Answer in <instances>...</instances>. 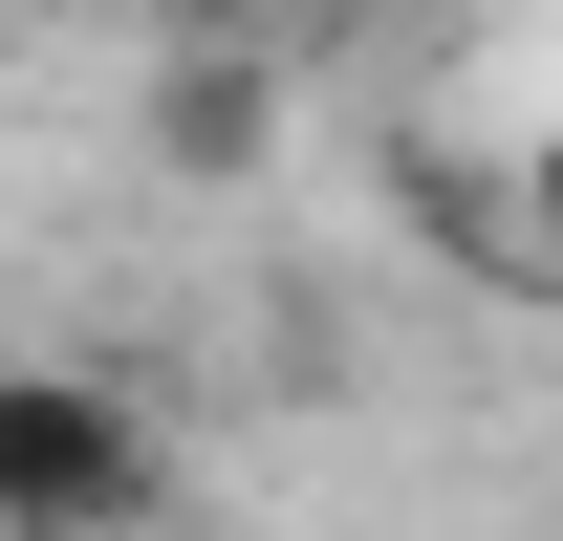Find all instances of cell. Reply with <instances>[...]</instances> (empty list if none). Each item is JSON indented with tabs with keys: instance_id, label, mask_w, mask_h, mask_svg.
Masks as SVG:
<instances>
[{
	"instance_id": "obj_1",
	"label": "cell",
	"mask_w": 563,
	"mask_h": 541,
	"mask_svg": "<svg viewBox=\"0 0 563 541\" xmlns=\"http://www.w3.org/2000/svg\"><path fill=\"white\" fill-rule=\"evenodd\" d=\"M152 520V411L109 368H0V541H131Z\"/></svg>"
},
{
	"instance_id": "obj_2",
	"label": "cell",
	"mask_w": 563,
	"mask_h": 541,
	"mask_svg": "<svg viewBox=\"0 0 563 541\" xmlns=\"http://www.w3.org/2000/svg\"><path fill=\"white\" fill-rule=\"evenodd\" d=\"M152 152H174V174H261V152H282V66H261V44H174Z\"/></svg>"
},
{
	"instance_id": "obj_3",
	"label": "cell",
	"mask_w": 563,
	"mask_h": 541,
	"mask_svg": "<svg viewBox=\"0 0 563 541\" xmlns=\"http://www.w3.org/2000/svg\"><path fill=\"white\" fill-rule=\"evenodd\" d=\"M542 239H563V131H542Z\"/></svg>"
}]
</instances>
